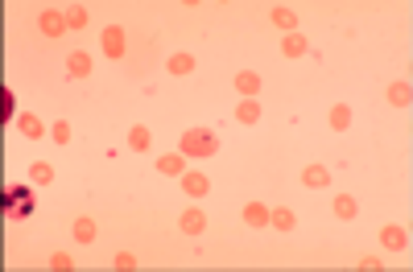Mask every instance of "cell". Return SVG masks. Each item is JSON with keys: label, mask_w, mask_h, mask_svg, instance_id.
Segmentation results:
<instances>
[{"label": "cell", "mask_w": 413, "mask_h": 272, "mask_svg": "<svg viewBox=\"0 0 413 272\" xmlns=\"http://www.w3.org/2000/svg\"><path fill=\"white\" fill-rule=\"evenodd\" d=\"M17 132H21L25 140H41V136H50V128H46L41 116H33V112H21V116H17Z\"/></svg>", "instance_id": "3"}, {"label": "cell", "mask_w": 413, "mask_h": 272, "mask_svg": "<svg viewBox=\"0 0 413 272\" xmlns=\"http://www.w3.org/2000/svg\"><path fill=\"white\" fill-rule=\"evenodd\" d=\"M182 190H186L190 198H207V194H211V182H207V174L186 169V174H182Z\"/></svg>", "instance_id": "5"}, {"label": "cell", "mask_w": 413, "mask_h": 272, "mask_svg": "<svg viewBox=\"0 0 413 272\" xmlns=\"http://www.w3.org/2000/svg\"><path fill=\"white\" fill-rule=\"evenodd\" d=\"M389 103H393V107H410V103H413V87L405 83V79L389 83Z\"/></svg>", "instance_id": "14"}, {"label": "cell", "mask_w": 413, "mask_h": 272, "mask_svg": "<svg viewBox=\"0 0 413 272\" xmlns=\"http://www.w3.org/2000/svg\"><path fill=\"white\" fill-rule=\"evenodd\" d=\"M50 140H54V145H70V124H66V120H54V124H50Z\"/></svg>", "instance_id": "25"}, {"label": "cell", "mask_w": 413, "mask_h": 272, "mask_svg": "<svg viewBox=\"0 0 413 272\" xmlns=\"http://www.w3.org/2000/svg\"><path fill=\"white\" fill-rule=\"evenodd\" d=\"M269 21H273L277 29H285V33H294V29H298V8H285V4H277V8L269 12Z\"/></svg>", "instance_id": "11"}, {"label": "cell", "mask_w": 413, "mask_h": 272, "mask_svg": "<svg viewBox=\"0 0 413 272\" xmlns=\"http://www.w3.org/2000/svg\"><path fill=\"white\" fill-rule=\"evenodd\" d=\"M178 227H182L186 236H203V231H207V215H203V211H186V215L178 219Z\"/></svg>", "instance_id": "16"}, {"label": "cell", "mask_w": 413, "mask_h": 272, "mask_svg": "<svg viewBox=\"0 0 413 272\" xmlns=\"http://www.w3.org/2000/svg\"><path fill=\"white\" fill-rule=\"evenodd\" d=\"M12 112H17V99H12V91L4 87V91H0V120L8 124V116H12Z\"/></svg>", "instance_id": "26"}, {"label": "cell", "mask_w": 413, "mask_h": 272, "mask_svg": "<svg viewBox=\"0 0 413 272\" xmlns=\"http://www.w3.org/2000/svg\"><path fill=\"white\" fill-rule=\"evenodd\" d=\"M269 227H277V231H294V227H298V215H294L290 207H273V211H269Z\"/></svg>", "instance_id": "13"}, {"label": "cell", "mask_w": 413, "mask_h": 272, "mask_svg": "<svg viewBox=\"0 0 413 272\" xmlns=\"http://www.w3.org/2000/svg\"><path fill=\"white\" fill-rule=\"evenodd\" d=\"M99 41H103V54H108V58H120V54H124V29H120V25H108Z\"/></svg>", "instance_id": "6"}, {"label": "cell", "mask_w": 413, "mask_h": 272, "mask_svg": "<svg viewBox=\"0 0 413 272\" xmlns=\"http://www.w3.org/2000/svg\"><path fill=\"white\" fill-rule=\"evenodd\" d=\"M29 182H33V186H50V182H54V165L33 161V165H29Z\"/></svg>", "instance_id": "21"}, {"label": "cell", "mask_w": 413, "mask_h": 272, "mask_svg": "<svg viewBox=\"0 0 413 272\" xmlns=\"http://www.w3.org/2000/svg\"><path fill=\"white\" fill-rule=\"evenodd\" d=\"M244 223L248 227H269V207L265 202H248L244 207Z\"/></svg>", "instance_id": "18"}, {"label": "cell", "mask_w": 413, "mask_h": 272, "mask_svg": "<svg viewBox=\"0 0 413 272\" xmlns=\"http://www.w3.org/2000/svg\"><path fill=\"white\" fill-rule=\"evenodd\" d=\"M149 145H153V132H149L145 124H132V128H128V149H132V153H145Z\"/></svg>", "instance_id": "15"}, {"label": "cell", "mask_w": 413, "mask_h": 272, "mask_svg": "<svg viewBox=\"0 0 413 272\" xmlns=\"http://www.w3.org/2000/svg\"><path fill=\"white\" fill-rule=\"evenodd\" d=\"M66 74H70V79H87V74H91V54H87V50L66 54Z\"/></svg>", "instance_id": "8"}, {"label": "cell", "mask_w": 413, "mask_h": 272, "mask_svg": "<svg viewBox=\"0 0 413 272\" xmlns=\"http://www.w3.org/2000/svg\"><path fill=\"white\" fill-rule=\"evenodd\" d=\"M236 91H240L244 99H256V91H261V74H256V70H240V74H236Z\"/></svg>", "instance_id": "12"}, {"label": "cell", "mask_w": 413, "mask_h": 272, "mask_svg": "<svg viewBox=\"0 0 413 272\" xmlns=\"http://www.w3.org/2000/svg\"><path fill=\"white\" fill-rule=\"evenodd\" d=\"M306 50H310V41H306V33H302V29H294V33H285V37H281V54H285V58H302Z\"/></svg>", "instance_id": "7"}, {"label": "cell", "mask_w": 413, "mask_h": 272, "mask_svg": "<svg viewBox=\"0 0 413 272\" xmlns=\"http://www.w3.org/2000/svg\"><path fill=\"white\" fill-rule=\"evenodd\" d=\"M178 153H186V157H215L219 153V136L211 128H186L182 140H178Z\"/></svg>", "instance_id": "1"}, {"label": "cell", "mask_w": 413, "mask_h": 272, "mask_svg": "<svg viewBox=\"0 0 413 272\" xmlns=\"http://www.w3.org/2000/svg\"><path fill=\"white\" fill-rule=\"evenodd\" d=\"M327 120H331L335 132H347V128H352V107H347V103H335V107L327 112Z\"/></svg>", "instance_id": "17"}, {"label": "cell", "mask_w": 413, "mask_h": 272, "mask_svg": "<svg viewBox=\"0 0 413 272\" xmlns=\"http://www.w3.org/2000/svg\"><path fill=\"white\" fill-rule=\"evenodd\" d=\"M360 269H364V272H381V269H385V264H381L376 256H364V260H360Z\"/></svg>", "instance_id": "27"}, {"label": "cell", "mask_w": 413, "mask_h": 272, "mask_svg": "<svg viewBox=\"0 0 413 272\" xmlns=\"http://www.w3.org/2000/svg\"><path fill=\"white\" fill-rule=\"evenodd\" d=\"M157 174L182 178V174H186V153H165V157H157Z\"/></svg>", "instance_id": "9"}, {"label": "cell", "mask_w": 413, "mask_h": 272, "mask_svg": "<svg viewBox=\"0 0 413 272\" xmlns=\"http://www.w3.org/2000/svg\"><path fill=\"white\" fill-rule=\"evenodd\" d=\"M335 215H339V219H356V215H360V202H356L352 194H339V198H335Z\"/></svg>", "instance_id": "23"}, {"label": "cell", "mask_w": 413, "mask_h": 272, "mask_svg": "<svg viewBox=\"0 0 413 272\" xmlns=\"http://www.w3.org/2000/svg\"><path fill=\"white\" fill-rule=\"evenodd\" d=\"M236 120H240V124H256V120H261V103H256V99H240V103H236Z\"/></svg>", "instance_id": "20"}, {"label": "cell", "mask_w": 413, "mask_h": 272, "mask_svg": "<svg viewBox=\"0 0 413 272\" xmlns=\"http://www.w3.org/2000/svg\"><path fill=\"white\" fill-rule=\"evenodd\" d=\"M381 244H385L389 252H405V248H410V231H405L401 223H389V227H381Z\"/></svg>", "instance_id": "4"}, {"label": "cell", "mask_w": 413, "mask_h": 272, "mask_svg": "<svg viewBox=\"0 0 413 272\" xmlns=\"http://www.w3.org/2000/svg\"><path fill=\"white\" fill-rule=\"evenodd\" d=\"M170 70H174V74H190V70H194V54H186V50H178V54L170 58Z\"/></svg>", "instance_id": "24"}, {"label": "cell", "mask_w": 413, "mask_h": 272, "mask_svg": "<svg viewBox=\"0 0 413 272\" xmlns=\"http://www.w3.org/2000/svg\"><path fill=\"white\" fill-rule=\"evenodd\" d=\"M62 17H66V29H83V25H87V8H83V4H66Z\"/></svg>", "instance_id": "22"}, {"label": "cell", "mask_w": 413, "mask_h": 272, "mask_svg": "<svg viewBox=\"0 0 413 272\" xmlns=\"http://www.w3.org/2000/svg\"><path fill=\"white\" fill-rule=\"evenodd\" d=\"M74 244H95V219L91 215L74 219Z\"/></svg>", "instance_id": "19"}, {"label": "cell", "mask_w": 413, "mask_h": 272, "mask_svg": "<svg viewBox=\"0 0 413 272\" xmlns=\"http://www.w3.org/2000/svg\"><path fill=\"white\" fill-rule=\"evenodd\" d=\"M302 182H306L310 190H327V186H331V169H327V165H306V169H302Z\"/></svg>", "instance_id": "10"}, {"label": "cell", "mask_w": 413, "mask_h": 272, "mask_svg": "<svg viewBox=\"0 0 413 272\" xmlns=\"http://www.w3.org/2000/svg\"><path fill=\"white\" fill-rule=\"evenodd\" d=\"M37 29H41L46 37H62V33H66V17H62V8H41Z\"/></svg>", "instance_id": "2"}]
</instances>
